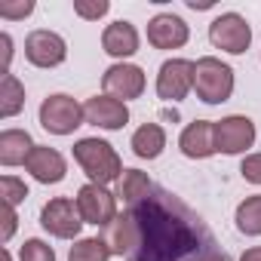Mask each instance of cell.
I'll use <instances>...</instances> for the list:
<instances>
[{
    "label": "cell",
    "instance_id": "obj_1",
    "mask_svg": "<svg viewBox=\"0 0 261 261\" xmlns=\"http://www.w3.org/2000/svg\"><path fill=\"white\" fill-rule=\"evenodd\" d=\"M133 215L139 221V246L129 261H203L218 252L206 221L169 191L154 188L145 203L133 206Z\"/></svg>",
    "mask_w": 261,
    "mask_h": 261
},
{
    "label": "cell",
    "instance_id": "obj_2",
    "mask_svg": "<svg viewBox=\"0 0 261 261\" xmlns=\"http://www.w3.org/2000/svg\"><path fill=\"white\" fill-rule=\"evenodd\" d=\"M74 160H77V166L86 172V178L92 185H105V188L111 181H120L123 172H126L120 154L105 139H80L74 145Z\"/></svg>",
    "mask_w": 261,
    "mask_h": 261
},
{
    "label": "cell",
    "instance_id": "obj_3",
    "mask_svg": "<svg viewBox=\"0 0 261 261\" xmlns=\"http://www.w3.org/2000/svg\"><path fill=\"white\" fill-rule=\"evenodd\" d=\"M233 68L215 56H203L194 62V92L203 105H221L233 95Z\"/></svg>",
    "mask_w": 261,
    "mask_h": 261
},
{
    "label": "cell",
    "instance_id": "obj_4",
    "mask_svg": "<svg viewBox=\"0 0 261 261\" xmlns=\"http://www.w3.org/2000/svg\"><path fill=\"white\" fill-rule=\"evenodd\" d=\"M40 126L46 129L49 136H71L77 126L86 123V111L74 95L65 92H53L40 101Z\"/></svg>",
    "mask_w": 261,
    "mask_h": 261
},
{
    "label": "cell",
    "instance_id": "obj_5",
    "mask_svg": "<svg viewBox=\"0 0 261 261\" xmlns=\"http://www.w3.org/2000/svg\"><path fill=\"white\" fill-rule=\"evenodd\" d=\"M209 43L221 53L243 56L252 46V25L240 13H221L209 25Z\"/></svg>",
    "mask_w": 261,
    "mask_h": 261
},
{
    "label": "cell",
    "instance_id": "obj_6",
    "mask_svg": "<svg viewBox=\"0 0 261 261\" xmlns=\"http://www.w3.org/2000/svg\"><path fill=\"white\" fill-rule=\"evenodd\" d=\"M83 224H95V227H108L120 212H117V194H111L105 185H92L86 181L77 197H74Z\"/></svg>",
    "mask_w": 261,
    "mask_h": 261
},
{
    "label": "cell",
    "instance_id": "obj_7",
    "mask_svg": "<svg viewBox=\"0 0 261 261\" xmlns=\"http://www.w3.org/2000/svg\"><path fill=\"white\" fill-rule=\"evenodd\" d=\"M255 123L246 114H230L215 120V154H246L255 145Z\"/></svg>",
    "mask_w": 261,
    "mask_h": 261
},
{
    "label": "cell",
    "instance_id": "obj_8",
    "mask_svg": "<svg viewBox=\"0 0 261 261\" xmlns=\"http://www.w3.org/2000/svg\"><path fill=\"white\" fill-rule=\"evenodd\" d=\"M40 227L49 237H56V240H77L80 237V227H83V218H80L77 203L68 200V197H53L40 209Z\"/></svg>",
    "mask_w": 261,
    "mask_h": 261
},
{
    "label": "cell",
    "instance_id": "obj_9",
    "mask_svg": "<svg viewBox=\"0 0 261 261\" xmlns=\"http://www.w3.org/2000/svg\"><path fill=\"white\" fill-rule=\"evenodd\" d=\"M148 80H145V71L133 62H114L105 74H101V89L105 95L117 98V101H133L145 92Z\"/></svg>",
    "mask_w": 261,
    "mask_h": 261
},
{
    "label": "cell",
    "instance_id": "obj_10",
    "mask_svg": "<svg viewBox=\"0 0 261 261\" xmlns=\"http://www.w3.org/2000/svg\"><path fill=\"white\" fill-rule=\"evenodd\" d=\"M25 59L34 68H59L68 59V43L49 28H37L25 37Z\"/></svg>",
    "mask_w": 261,
    "mask_h": 261
},
{
    "label": "cell",
    "instance_id": "obj_11",
    "mask_svg": "<svg viewBox=\"0 0 261 261\" xmlns=\"http://www.w3.org/2000/svg\"><path fill=\"white\" fill-rule=\"evenodd\" d=\"M194 92V62L191 59H166L157 71V95L163 101H181Z\"/></svg>",
    "mask_w": 261,
    "mask_h": 261
},
{
    "label": "cell",
    "instance_id": "obj_12",
    "mask_svg": "<svg viewBox=\"0 0 261 261\" xmlns=\"http://www.w3.org/2000/svg\"><path fill=\"white\" fill-rule=\"evenodd\" d=\"M191 40V28L175 13H157L148 22V43L154 49H181Z\"/></svg>",
    "mask_w": 261,
    "mask_h": 261
},
{
    "label": "cell",
    "instance_id": "obj_13",
    "mask_svg": "<svg viewBox=\"0 0 261 261\" xmlns=\"http://www.w3.org/2000/svg\"><path fill=\"white\" fill-rule=\"evenodd\" d=\"M83 111H86V123L105 129V133H120V129L129 123V108H126V101H117V98H111V95H105V92L86 98Z\"/></svg>",
    "mask_w": 261,
    "mask_h": 261
},
{
    "label": "cell",
    "instance_id": "obj_14",
    "mask_svg": "<svg viewBox=\"0 0 261 261\" xmlns=\"http://www.w3.org/2000/svg\"><path fill=\"white\" fill-rule=\"evenodd\" d=\"M142 46V37H139V28L133 22H126V19H117L111 22L105 31H101V49L117 59V62H126V59H133Z\"/></svg>",
    "mask_w": 261,
    "mask_h": 261
},
{
    "label": "cell",
    "instance_id": "obj_15",
    "mask_svg": "<svg viewBox=\"0 0 261 261\" xmlns=\"http://www.w3.org/2000/svg\"><path fill=\"white\" fill-rule=\"evenodd\" d=\"M101 240L108 243L111 255H120V258H129L139 246V221L133 215V209L120 212L108 227H101Z\"/></svg>",
    "mask_w": 261,
    "mask_h": 261
},
{
    "label": "cell",
    "instance_id": "obj_16",
    "mask_svg": "<svg viewBox=\"0 0 261 261\" xmlns=\"http://www.w3.org/2000/svg\"><path fill=\"white\" fill-rule=\"evenodd\" d=\"M25 169H28V175H31L34 181H40V185H59V181H65V175H68V160H65L56 148H49V145H37V148L31 151Z\"/></svg>",
    "mask_w": 261,
    "mask_h": 261
},
{
    "label": "cell",
    "instance_id": "obj_17",
    "mask_svg": "<svg viewBox=\"0 0 261 261\" xmlns=\"http://www.w3.org/2000/svg\"><path fill=\"white\" fill-rule=\"evenodd\" d=\"M178 151L188 160H206L215 154V120H194L181 129Z\"/></svg>",
    "mask_w": 261,
    "mask_h": 261
},
{
    "label": "cell",
    "instance_id": "obj_18",
    "mask_svg": "<svg viewBox=\"0 0 261 261\" xmlns=\"http://www.w3.org/2000/svg\"><path fill=\"white\" fill-rule=\"evenodd\" d=\"M34 148L37 145H34V139L25 133V129H4V133H0V163H4L7 169L25 166Z\"/></svg>",
    "mask_w": 261,
    "mask_h": 261
},
{
    "label": "cell",
    "instance_id": "obj_19",
    "mask_svg": "<svg viewBox=\"0 0 261 261\" xmlns=\"http://www.w3.org/2000/svg\"><path fill=\"white\" fill-rule=\"evenodd\" d=\"M129 148L139 160H157L166 151V129L160 123H142L129 139Z\"/></svg>",
    "mask_w": 261,
    "mask_h": 261
},
{
    "label": "cell",
    "instance_id": "obj_20",
    "mask_svg": "<svg viewBox=\"0 0 261 261\" xmlns=\"http://www.w3.org/2000/svg\"><path fill=\"white\" fill-rule=\"evenodd\" d=\"M151 194H154V181L148 178V172H142V169H126L123 172L120 188H117V197L126 203V209L145 203Z\"/></svg>",
    "mask_w": 261,
    "mask_h": 261
},
{
    "label": "cell",
    "instance_id": "obj_21",
    "mask_svg": "<svg viewBox=\"0 0 261 261\" xmlns=\"http://www.w3.org/2000/svg\"><path fill=\"white\" fill-rule=\"evenodd\" d=\"M22 108H25V86L19 83L16 74H7L0 80V117L10 120V117L22 114Z\"/></svg>",
    "mask_w": 261,
    "mask_h": 261
},
{
    "label": "cell",
    "instance_id": "obj_22",
    "mask_svg": "<svg viewBox=\"0 0 261 261\" xmlns=\"http://www.w3.org/2000/svg\"><path fill=\"white\" fill-rule=\"evenodd\" d=\"M237 230L246 233V237H261V194L255 197H246L240 206H237Z\"/></svg>",
    "mask_w": 261,
    "mask_h": 261
},
{
    "label": "cell",
    "instance_id": "obj_23",
    "mask_svg": "<svg viewBox=\"0 0 261 261\" xmlns=\"http://www.w3.org/2000/svg\"><path fill=\"white\" fill-rule=\"evenodd\" d=\"M108 258H111V249L101 237H83L68 252V261H108Z\"/></svg>",
    "mask_w": 261,
    "mask_h": 261
},
{
    "label": "cell",
    "instance_id": "obj_24",
    "mask_svg": "<svg viewBox=\"0 0 261 261\" xmlns=\"http://www.w3.org/2000/svg\"><path fill=\"white\" fill-rule=\"evenodd\" d=\"M0 197H4L7 206H19V203L28 200V185L16 175H4L0 178Z\"/></svg>",
    "mask_w": 261,
    "mask_h": 261
},
{
    "label": "cell",
    "instance_id": "obj_25",
    "mask_svg": "<svg viewBox=\"0 0 261 261\" xmlns=\"http://www.w3.org/2000/svg\"><path fill=\"white\" fill-rule=\"evenodd\" d=\"M19 261H56V249L43 240H25L19 249Z\"/></svg>",
    "mask_w": 261,
    "mask_h": 261
},
{
    "label": "cell",
    "instance_id": "obj_26",
    "mask_svg": "<svg viewBox=\"0 0 261 261\" xmlns=\"http://www.w3.org/2000/svg\"><path fill=\"white\" fill-rule=\"evenodd\" d=\"M108 10H111L108 0H92V4H86V0H77V4H74V13H77L80 19H86V22H98L101 16H108Z\"/></svg>",
    "mask_w": 261,
    "mask_h": 261
},
{
    "label": "cell",
    "instance_id": "obj_27",
    "mask_svg": "<svg viewBox=\"0 0 261 261\" xmlns=\"http://www.w3.org/2000/svg\"><path fill=\"white\" fill-rule=\"evenodd\" d=\"M31 13H34V0H16V4H0V19H10V22L28 19Z\"/></svg>",
    "mask_w": 261,
    "mask_h": 261
},
{
    "label": "cell",
    "instance_id": "obj_28",
    "mask_svg": "<svg viewBox=\"0 0 261 261\" xmlns=\"http://www.w3.org/2000/svg\"><path fill=\"white\" fill-rule=\"evenodd\" d=\"M240 175L249 185H258L261 188V154H246L243 163H240Z\"/></svg>",
    "mask_w": 261,
    "mask_h": 261
},
{
    "label": "cell",
    "instance_id": "obj_29",
    "mask_svg": "<svg viewBox=\"0 0 261 261\" xmlns=\"http://www.w3.org/2000/svg\"><path fill=\"white\" fill-rule=\"evenodd\" d=\"M16 227H19V212H16V206H7L4 203V243H10L13 240V233H16Z\"/></svg>",
    "mask_w": 261,
    "mask_h": 261
},
{
    "label": "cell",
    "instance_id": "obj_30",
    "mask_svg": "<svg viewBox=\"0 0 261 261\" xmlns=\"http://www.w3.org/2000/svg\"><path fill=\"white\" fill-rule=\"evenodd\" d=\"M0 46H4V71H0V74H10V62H13V37L4 31V34H0Z\"/></svg>",
    "mask_w": 261,
    "mask_h": 261
},
{
    "label": "cell",
    "instance_id": "obj_31",
    "mask_svg": "<svg viewBox=\"0 0 261 261\" xmlns=\"http://www.w3.org/2000/svg\"><path fill=\"white\" fill-rule=\"evenodd\" d=\"M240 261H261V246H252L240 255Z\"/></svg>",
    "mask_w": 261,
    "mask_h": 261
},
{
    "label": "cell",
    "instance_id": "obj_32",
    "mask_svg": "<svg viewBox=\"0 0 261 261\" xmlns=\"http://www.w3.org/2000/svg\"><path fill=\"white\" fill-rule=\"evenodd\" d=\"M203 261H227V258H224V252H212V255H206Z\"/></svg>",
    "mask_w": 261,
    "mask_h": 261
},
{
    "label": "cell",
    "instance_id": "obj_33",
    "mask_svg": "<svg viewBox=\"0 0 261 261\" xmlns=\"http://www.w3.org/2000/svg\"><path fill=\"white\" fill-rule=\"evenodd\" d=\"M4 261H13V255H10V249H4Z\"/></svg>",
    "mask_w": 261,
    "mask_h": 261
}]
</instances>
